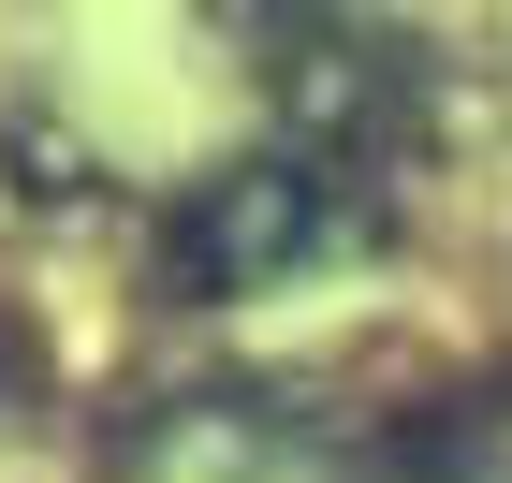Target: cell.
<instances>
[{
  "label": "cell",
  "instance_id": "1",
  "mask_svg": "<svg viewBox=\"0 0 512 483\" xmlns=\"http://www.w3.org/2000/svg\"><path fill=\"white\" fill-rule=\"evenodd\" d=\"M381 176L366 161H322V147H249L220 176L161 205V249H147V293L161 308H235V293L278 279H322V264H366L381 249Z\"/></svg>",
  "mask_w": 512,
  "mask_h": 483
},
{
  "label": "cell",
  "instance_id": "2",
  "mask_svg": "<svg viewBox=\"0 0 512 483\" xmlns=\"http://www.w3.org/2000/svg\"><path fill=\"white\" fill-rule=\"evenodd\" d=\"M0 147L30 161V176H15L30 205H103V161H88L74 132H44V118H0Z\"/></svg>",
  "mask_w": 512,
  "mask_h": 483
},
{
  "label": "cell",
  "instance_id": "3",
  "mask_svg": "<svg viewBox=\"0 0 512 483\" xmlns=\"http://www.w3.org/2000/svg\"><path fill=\"white\" fill-rule=\"evenodd\" d=\"M15 366H30V352H15V322H0V396H15Z\"/></svg>",
  "mask_w": 512,
  "mask_h": 483
}]
</instances>
